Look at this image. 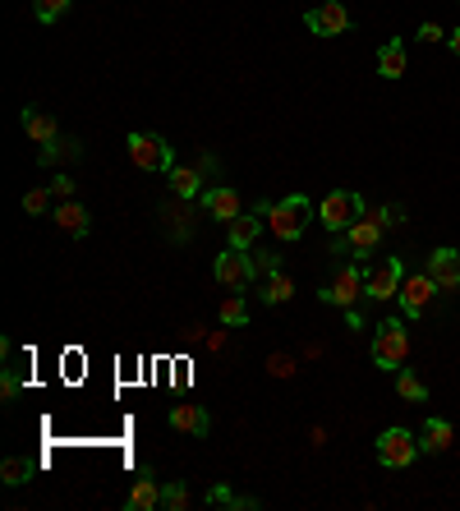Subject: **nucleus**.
<instances>
[{
	"label": "nucleus",
	"instance_id": "a878e982",
	"mask_svg": "<svg viewBox=\"0 0 460 511\" xmlns=\"http://www.w3.org/2000/svg\"><path fill=\"white\" fill-rule=\"evenodd\" d=\"M0 479H5L10 488H15V484H28V479H33V461H24V456H10L5 466H0Z\"/></svg>",
	"mask_w": 460,
	"mask_h": 511
},
{
	"label": "nucleus",
	"instance_id": "dca6fc26",
	"mask_svg": "<svg viewBox=\"0 0 460 511\" xmlns=\"http://www.w3.org/2000/svg\"><path fill=\"white\" fill-rule=\"evenodd\" d=\"M258 231H263V212H258V207H254V212H240V216H230V222H225L230 249H249V245L258 240Z\"/></svg>",
	"mask_w": 460,
	"mask_h": 511
},
{
	"label": "nucleus",
	"instance_id": "aec40b11",
	"mask_svg": "<svg viewBox=\"0 0 460 511\" xmlns=\"http://www.w3.org/2000/svg\"><path fill=\"white\" fill-rule=\"evenodd\" d=\"M171 189H175V198H203V171L198 166H171Z\"/></svg>",
	"mask_w": 460,
	"mask_h": 511
},
{
	"label": "nucleus",
	"instance_id": "0eeeda50",
	"mask_svg": "<svg viewBox=\"0 0 460 511\" xmlns=\"http://www.w3.org/2000/svg\"><path fill=\"white\" fill-rule=\"evenodd\" d=\"M212 276H216V286H225V290H249V286L258 281L254 254H249V249H225V254L212 263Z\"/></svg>",
	"mask_w": 460,
	"mask_h": 511
},
{
	"label": "nucleus",
	"instance_id": "473e14b6",
	"mask_svg": "<svg viewBox=\"0 0 460 511\" xmlns=\"http://www.w3.org/2000/svg\"><path fill=\"white\" fill-rule=\"evenodd\" d=\"M0 396H5V401L19 396V374H15V369H5V378H0Z\"/></svg>",
	"mask_w": 460,
	"mask_h": 511
},
{
	"label": "nucleus",
	"instance_id": "5701e85b",
	"mask_svg": "<svg viewBox=\"0 0 460 511\" xmlns=\"http://www.w3.org/2000/svg\"><path fill=\"white\" fill-rule=\"evenodd\" d=\"M290 296H295V281L285 276V272H272L267 276V286H263V305H290Z\"/></svg>",
	"mask_w": 460,
	"mask_h": 511
},
{
	"label": "nucleus",
	"instance_id": "6ab92c4d",
	"mask_svg": "<svg viewBox=\"0 0 460 511\" xmlns=\"http://www.w3.org/2000/svg\"><path fill=\"white\" fill-rule=\"evenodd\" d=\"M125 506H129V511H157V506H162V488H157V479H147V475H143V479L129 488Z\"/></svg>",
	"mask_w": 460,
	"mask_h": 511
},
{
	"label": "nucleus",
	"instance_id": "6e6552de",
	"mask_svg": "<svg viewBox=\"0 0 460 511\" xmlns=\"http://www.w3.org/2000/svg\"><path fill=\"white\" fill-rule=\"evenodd\" d=\"M401 281H405V263L401 258H382L368 276H364V296L377 300V305H387L401 296Z\"/></svg>",
	"mask_w": 460,
	"mask_h": 511
},
{
	"label": "nucleus",
	"instance_id": "412c9836",
	"mask_svg": "<svg viewBox=\"0 0 460 511\" xmlns=\"http://www.w3.org/2000/svg\"><path fill=\"white\" fill-rule=\"evenodd\" d=\"M377 75L382 79H401L405 75V46L401 42H387V46L377 51Z\"/></svg>",
	"mask_w": 460,
	"mask_h": 511
},
{
	"label": "nucleus",
	"instance_id": "9b49d317",
	"mask_svg": "<svg viewBox=\"0 0 460 511\" xmlns=\"http://www.w3.org/2000/svg\"><path fill=\"white\" fill-rule=\"evenodd\" d=\"M304 24H309V33H318V37H341L350 28V10L341 5V0H323L318 10L304 15Z\"/></svg>",
	"mask_w": 460,
	"mask_h": 511
},
{
	"label": "nucleus",
	"instance_id": "1a4fd4ad",
	"mask_svg": "<svg viewBox=\"0 0 460 511\" xmlns=\"http://www.w3.org/2000/svg\"><path fill=\"white\" fill-rule=\"evenodd\" d=\"M359 296H364V276L355 263H341L332 286L323 290V305H336V309H359Z\"/></svg>",
	"mask_w": 460,
	"mask_h": 511
},
{
	"label": "nucleus",
	"instance_id": "4468645a",
	"mask_svg": "<svg viewBox=\"0 0 460 511\" xmlns=\"http://www.w3.org/2000/svg\"><path fill=\"white\" fill-rule=\"evenodd\" d=\"M171 428L189 433V437H207L212 433V415L203 406H194V401H180V406H171Z\"/></svg>",
	"mask_w": 460,
	"mask_h": 511
},
{
	"label": "nucleus",
	"instance_id": "b1692460",
	"mask_svg": "<svg viewBox=\"0 0 460 511\" xmlns=\"http://www.w3.org/2000/svg\"><path fill=\"white\" fill-rule=\"evenodd\" d=\"M216 318H221L225 327H245V323H249V305L240 300V290H235V296H225V300H221Z\"/></svg>",
	"mask_w": 460,
	"mask_h": 511
},
{
	"label": "nucleus",
	"instance_id": "2eb2a0df",
	"mask_svg": "<svg viewBox=\"0 0 460 511\" xmlns=\"http://www.w3.org/2000/svg\"><path fill=\"white\" fill-rule=\"evenodd\" d=\"M51 216H55V226H60L65 235H74V240H84V235H88V222H93L88 207H84V203H74V198H60Z\"/></svg>",
	"mask_w": 460,
	"mask_h": 511
},
{
	"label": "nucleus",
	"instance_id": "2f4dec72",
	"mask_svg": "<svg viewBox=\"0 0 460 511\" xmlns=\"http://www.w3.org/2000/svg\"><path fill=\"white\" fill-rule=\"evenodd\" d=\"M254 267H258V276H272V272H276V254H272V249H258V254H254Z\"/></svg>",
	"mask_w": 460,
	"mask_h": 511
},
{
	"label": "nucleus",
	"instance_id": "c85d7f7f",
	"mask_svg": "<svg viewBox=\"0 0 460 511\" xmlns=\"http://www.w3.org/2000/svg\"><path fill=\"white\" fill-rule=\"evenodd\" d=\"M207 502H216V506H258L254 497H240V493H230V488H207Z\"/></svg>",
	"mask_w": 460,
	"mask_h": 511
},
{
	"label": "nucleus",
	"instance_id": "f8f14e48",
	"mask_svg": "<svg viewBox=\"0 0 460 511\" xmlns=\"http://www.w3.org/2000/svg\"><path fill=\"white\" fill-rule=\"evenodd\" d=\"M428 276L437 281L442 296H455V290H460V254H455V249H433Z\"/></svg>",
	"mask_w": 460,
	"mask_h": 511
},
{
	"label": "nucleus",
	"instance_id": "39448f33",
	"mask_svg": "<svg viewBox=\"0 0 460 511\" xmlns=\"http://www.w3.org/2000/svg\"><path fill=\"white\" fill-rule=\"evenodd\" d=\"M364 212H368V203H364L355 189H332V194L323 198V226L336 231V235H345Z\"/></svg>",
	"mask_w": 460,
	"mask_h": 511
},
{
	"label": "nucleus",
	"instance_id": "a211bd4d",
	"mask_svg": "<svg viewBox=\"0 0 460 511\" xmlns=\"http://www.w3.org/2000/svg\"><path fill=\"white\" fill-rule=\"evenodd\" d=\"M451 437H455V428L446 419H428L424 433H419V447L433 452V456H442V452H451Z\"/></svg>",
	"mask_w": 460,
	"mask_h": 511
},
{
	"label": "nucleus",
	"instance_id": "f03ea898",
	"mask_svg": "<svg viewBox=\"0 0 460 511\" xmlns=\"http://www.w3.org/2000/svg\"><path fill=\"white\" fill-rule=\"evenodd\" d=\"M392 216H401V212H396V207H368L359 222L345 231V240H336V254H341V249H350V254H359V258L373 254L377 240H382V231L392 226Z\"/></svg>",
	"mask_w": 460,
	"mask_h": 511
},
{
	"label": "nucleus",
	"instance_id": "f257e3e1",
	"mask_svg": "<svg viewBox=\"0 0 460 511\" xmlns=\"http://www.w3.org/2000/svg\"><path fill=\"white\" fill-rule=\"evenodd\" d=\"M309 222H314V203L304 198V194H290L281 203H267V226H272L276 240H299L304 231H309Z\"/></svg>",
	"mask_w": 460,
	"mask_h": 511
},
{
	"label": "nucleus",
	"instance_id": "72a5a7b5",
	"mask_svg": "<svg viewBox=\"0 0 460 511\" xmlns=\"http://www.w3.org/2000/svg\"><path fill=\"white\" fill-rule=\"evenodd\" d=\"M51 189H55V198H74V189H79V185H74L69 175H55V180H51Z\"/></svg>",
	"mask_w": 460,
	"mask_h": 511
},
{
	"label": "nucleus",
	"instance_id": "c9c22d12",
	"mask_svg": "<svg viewBox=\"0 0 460 511\" xmlns=\"http://www.w3.org/2000/svg\"><path fill=\"white\" fill-rule=\"evenodd\" d=\"M446 42H451V51L460 55V28H455V33H446Z\"/></svg>",
	"mask_w": 460,
	"mask_h": 511
},
{
	"label": "nucleus",
	"instance_id": "cd10ccee",
	"mask_svg": "<svg viewBox=\"0 0 460 511\" xmlns=\"http://www.w3.org/2000/svg\"><path fill=\"white\" fill-rule=\"evenodd\" d=\"M189 502H194V497H189L185 484H166V488H162V506H166V511H185Z\"/></svg>",
	"mask_w": 460,
	"mask_h": 511
},
{
	"label": "nucleus",
	"instance_id": "f3484780",
	"mask_svg": "<svg viewBox=\"0 0 460 511\" xmlns=\"http://www.w3.org/2000/svg\"><path fill=\"white\" fill-rule=\"evenodd\" d=\"M19 125H24V134H28L33 143H42V148L60 138V125H55V115H51V111H37V106H28V111L19 115Z\"/></svg>",
	"mask_w": 460,
	"mask_h": 511
},
{
	"label": "nucleus",
	"instance_id": "7ed1b4c3",
	"mask_svg": "<svg viewBox=\"0 0 460 511\" xmlns=\"http://www.w3.org/2000/svg\"><path fill=\"white\" fill-rule=\"evenodd\" d=\"M129 162L138 166V171H157V175H171V166H175V153H171V143L162 138V134H129Z\"/></svg>",
	"mask_w": 460,
	"mask_h": 511
},
{
	"label": "nucleus",
	"instance_id": "bb28decb",
	"mask_svg": "<svg viewBox=\"0 0 460 511\" xmlns=\"http://www.w3.org/2000/svg\"><path fill=\"white\" fill-rule=\"evenodd\" d=\"M51 198H55V189H51V185H37V189L24 194V212H28V216H42V212L51 207Z\"/></svg>",
	"mask_w": 460,
	"mask_h": 511
},
{
	"label": "nucleus",
	"instance_id": "9d476101",
	"mask_svg": "<svg viewBox=\"0 0 460 511\" xmlns=\"http://www.w3.org/2000/svg\"><path fill=\"white\" fill-rule=\"evenodd\" d=\"M433 296H437V281H433L428 267H424V272H415V276L401 281V296H396V300H401V314H405V318H424L428 305H433Z\"/></svg>",
	"mask_w": 460,
	"mask_h": 511
},
{
	"label": "nucleus",
	"instance_id": "c756f323",
	"mask_svg": "<svg viewBox=\"0 0 460 511\" xmlns=\"http://www.w3.org/2000/svg\"><path fill=\"white\" fill-rule=\"evenodd\" d=\"M74 0H37V24H55Z\"/></svg>",
	"mask_w": 460,
	"mask_h": 511
},
{
	"label": "nucleus",
	"instance_id": "7c9ffc66",
	"mask_svg": "<svg viewBox=\"0 0 460 511\" xmlns=\"http://www.w3.org/2000/svg\"><path fill=\"white\" fill-rule=\"evenodd\" d=\"M267 374L272 378H290L295 374V359L290 355H267Z\"/></svg>",
	"mask_w": 460,
	"mask_h": 511
},
{
	"label": "nucleus",
	"instance_id": "20e7f679",
	"mask_svg": "<svg viewBox=\"0 0 460 511\" xmlns=\"http://www.w3.org/2000/svg\"><path fill=\"white\" fill-rule=\"evenodd\" d=\"M405 355H410V332H405V323H396V318H387L377 332H373V364L377 369H401L405 364Z\"/></svg>",
	"mask_w": 460,
	"mask_h": 511
},
{
	"label": "nucleus",
	"instance_id": "4be33fe9",
	"mask_svg": "<svg viewBox=\"0 0 460 511\" xmlns=\"http://www.w3.org/2000/svg\"><path fill=\"white\" fill-rule=\"evenodd\" d=\"M79 153H84L79 138H55V143H46V148L37 153V162H42V166H55V162H74Z\"/></svg>",
	"mask_w": 460,
	"mask_h": 511
},
{
	"label": "nucleus",
	"instance_id": "ddd939ff",
	"mask_svg": "<svg viewBox=\"0 0 460 511\" xmlns=\"http://www.w3.org/2000/svg\"><path fill=\"white\" fill-rule=\"evenodd\" d=\"M216 222H230V216H240L245 212V198H240V189H230V185H212V189H203V198H198Z\"/></svg>",
	"mask_w": 460,
	"mask_h": 511
},
{
	"label": "nucleus",
	"instance_id": "423d86ee",
	"mask_svg": "<svg viewBox=\"0 0 460 511\" xmlns=\"http://www.w3.org/2000/svg\"><path fill=\"white\" fill-rule=\"evenodd\" d=\"M419 452H424V447H419V437H415L410 428H401V424L377 433V461L387 466V470H405Z\"/></svg>",
	"mask_w": 460,
	"mask_h": 511
},
{
	"label": "nucleus",
	"instance_id": "f704fd0d",
	"mask_svg": "<svg viewBox=\"0 0 460 511\" xmlns=\"http://www.w3.org/2000/svg\"><path fill=\"white\" fill-rule=\"evenodd\" d=\"M419 37H424V42H446L442 24H433V19H428V24H419Z\"/></svg>",
	"mask_w": 460,
	"mask_h": 511
},
{
	"label": "nucleus",
	"instance_id": "393cba45",
	"mask_svg": "<svg viewBox=\"0 0 460 511\" xmlns=\"http://www.w3.org/2000/svg\"><path fill=\"white\" fill-rule=\"evenodd\" d=\"M396 392L405 396V401H428V387H424V378L419 374H410V369H396Z\"/></svg>",
	"mask_w": 460,
	"mask_h": 511
}]
</instances>
